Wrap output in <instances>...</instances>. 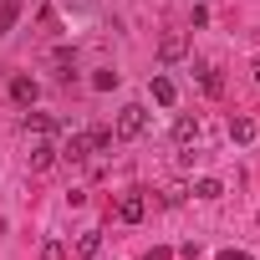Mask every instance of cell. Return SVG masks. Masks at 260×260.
<instances>
[{"mask_svg": "<svg viewBox=\"0 0 260 260\" xmlns=\"http://www.w3.org/2000/svg\"><path fill=\"white\" fill-rule=\"evenodd\" d=\"M143 133H148V107H143V102H127V107L117 112L112 138H117V143H127V138H143Z\"/></svg>", "mask_w": 260, "mask_h": 260, "instance_id": "6da1fadb", "label": "cell"}, {"mask_svg": "<svg viewBox=\"0 0 260 260\" xmlns=\"http://www.w3.org/2000/svg\"><path fill=\"white\" fill-rule=\"evenodd\" d=\"M143 214H148V199H143V189H127V194L117 199V219H122V224H138Z\"/></svg>", "mask_w": 260, "mask_h": 260, "instance_id": "7a4b0ae2", "label": "cell"}, {"mask_svg": "<svg viewBox=\"0 0 260 260\" xmlns=\"http://www.w3.org/2000/svg\"><path fill=\"white\" fill-rule=\"evenodd\" d=\"M56 153H61V148H56L51 138H36V143H31V153H26V164H31V174H46V169L56 164Z\"/></svg>", "mask_w": 260, "mask_h": 260, "instance_id": "3957f363", "label": "cell"}, {"mask_svg": "<svg viewBox=\"0 0 260 260\" xmlns=\"http://www.w3.org/2000/svg\"><path fill=\"white\" fill-rule=\"evenodd\" d=\"M11 97H16L21 107H31V102L41 97V82H36L31 72H16V77H11Z\"/></svg>", "mask_w": 260, "mask_h": 260, "instance_id": "277c9868", "label": "cell"}, {"mask_svg": "<svg viewBox=\"0 0 260 260\" xmlns=\"http://www.w3.org/2000/svg\"><path fill=\"white\" fill-rule=\"evenodd\" d=\"M148 92H153V102H158V107H174V102H179V87H174V77H164V72L148 82Z\"/></svg>", "mask_w": 260, "mask_h": 260, "instance_id": "5b68a950", "label": "cell"}, {"mask_svg": "<svg viewBox=\"0 0 260 260\" xmlns=\"http://www.w3.org/2000/svg\"><path fill=\"white\" fill-rule=\"evenodd\" d=\"M21 127H26V133H41V138H51L61 122H56L51 112H26V117H21Z\"/></svg>", "mask_w": 260, "mask_h": 260, "instance_id": "8992f818", "label": "cell"}, {"mask_svg": "<svg viewBox=\"0 0 260 260\" xmlns=\"http://www.w3.org/2000/svg\"><path fill=\"white\" fill-rule=\"evenodd\" d=\"M255 133H260L255 117H245V112H235V117H230V138H235V143H255Z\"/></svg>", "mask_w": 260, "mask_h": 260, "instance_id": "52a82bcc", "label": "cell"}, {"mask_svg": "<svg viewBox=\"0 0 260 260\" xmlns=\"http://www.w3.org/2000/svg\"><path fill=\"white\" fill-rule=\"evenodd\" d=\"M174 143H179V148L199 143V117H179V122H174Z\"/></svg>", "mask_w": 260, "mask_h": 260, "instance_id": "ba28073f", "label": "cell"}, {"mask_svg": "<svg viewBox=\"0 0 260 260\" xmlns=\"http://www.w3.org/2000/svg\"><path fill=\"white\" fill-rule=\"evenodd\" d=\"M97 250H102V230H82L77 235V260H92Z\"/></svg>", "mask_w": 260, "mask_h": 260, "instance_id": "9c48e42d", "label": "cell"}, {"mask_svg": "<svg viewBox=\"0 0 260 260\" xmlns=\"http://www.w3.org/2000/svg\"><path fill=\"white\" fill-rule=\"evenodd\" d=\"M184 51H189V46H184V36H179V31H174V36H164V41H158V56H164V61H179V56H184Z\"/></svg>", "mask_w": 260, "mask_h": 260, "instance_id": "30bf717a", "label": "cell"}, {"mask_svg": "<svg viewBox=\"0 0 260 260\" xmlns=\"http://www.w3.org/2000/svg\"><path fill=\"white\" fill-rule=\"evenodd\" d=\"M199 82H204V92H209V97H219V92H224V77H219V67H209V61L199 67Z\"/></svg>", "mask_w": 260, "mask_h": 260, "instance_id": "8fae6325", "label": "cell"}, {"mask_svg": "<svg viewBox=\"0 0 260 260\" xmlns=\"http://www.w3.org/2000/svg\"><path fill=\"white\" fill-rule=\"evenodd\" d=\"M61 153H67V158H72V164H82V158H87V153H92V143H87V133H72V138H67V148H61Z\"/></svg>", "mask_w": 260, "mask_h": 260, "instance_id": "7c38bea8", "label": "cell"}, {"mask_svg": "<svg viewBox=\"0 0 260 260\" xmlns=\"http://www.w3.org/2000/svg\"><path fill=\"white\" fill-rule=\"evenodd\" d=\"M87 143H92V153H107L117 138H112V127H87Z\"/></svg>", "mask_w": 260, "mask_h": 260, "instance_id": "4fadbf2b", "label": "cell"}, {"mask_svg": "<svg viewBox=\"0 0 260 260\" xmlns=\"http://www.w3.org/2000/svg\"><path fill=\"white\" fill-rule=\"evenodd\" d=\"M16 21H21V0H6V6H0V36L16 31Z\"/></svg>", "mask_w": 260, "mask_h": 260, "instance_id": "5bb4252c", "label": "cell"}, {"mask_svg": "<svg viewBox=\"0 0 260 260\" xmlns=\"http://www.w3.org/2000/svg\"><path fill=\"white\" fill-rule=\"evenodd\" d=\"M219 194H224L219 179H194V199H219Z\"/></svg>", "mask_w": 260, "mask_h": 260, "instance_id": "9a60e30c", "label": "cell"}, {"mask_svg": "<svg viewBox=\"0 0 260 260\" xmlns=\"http://www.w3.org/2000/svg\"><path fill=\"white\" fill-rule=\"evenodd\" d=\"M41 260H67V245H61V240H46V245H41Z\"/></svg>", "mask_w": 260, "mask_h": 260, "instance_id": "2e32d148", "label": "cell"}, {"mask_svg": "<svg viewBox=\"0 0 260 260\" xmlns=\"http://www.w3.org/2000/svg\"><path fill=\"white\" fill-rule=\"evenodd\" d=\"M51 67H61V77H72V72H67V67H72V51L56 46V51H51Z\"/></svg>", "mask_w": 260, "mask_h": 260, "instance_id": "e0dca14e", "label": "cell"}, {"mask_svg": "<svg viewBox=\"0 0 260 260\" xmlns=\"http://www.w3.org/2000/svg\"><path fill=\"white\" fill-rule=\"evenodd\" d=\"M92 87H97V92H107V87H117V72H97V77H92Z\"/></svg>", "mask_w": 260, "mask_h": 260, "instance_id": "ac0fdd59", "label": "cell"}, {"mask_svg": "<svg viewBox=\"0 0 260 260\" xmlns=\"http://www.w3.org/2000/svg\"><path fill=\"white\" fill-rule=\"evenodd\" d=\"M219 260H255L250 250H219Z\"/></svg>", "mask_w": 260, "mask_h": 260, "instance_id": "d6986e66", "label": "cell"}, {"mask_svg": "<svg viewBox=\"0 0 260 260\" xmlns=\"http://www.w3.org/2000/svg\"><path fill=\"white\" fill-rule=\"evenodd\" d=\"M255 82H260V56H255Z\"/></svg>", "mask_w": 260, "mask_h": 260, "instance_id": "ffe728a7", "label": "cell"}]
</instances>
